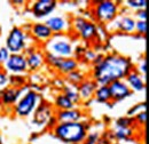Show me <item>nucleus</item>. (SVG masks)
Instances as JSON below:
<instances>
[{
    "mask_svg": "<svg viewBox=\"0 0 149 144\" xmlns=\"http://www.w3.org/2000/svg\"><path fill=\"white\" fill-rule=\"evenodd\" d=\"M134 69L130 57L118 53H111L103 56L102 61L92 69V79L97 85L109 86L117 80H124Z\"/></svg>",
    "mask_w": 149,
    "mask_h": 144,
    "instance_id": "1",
    "label": "nucleus"
},
{
    "mask_svg": "<svg viewBox=\"0 0 149 144\" xmlns=\"http://www.w3.org/2000/svg\"><path fill=\"white\" fill-rule=\"evenodd\" d=\"M88 127L84 121L57 124L53 128V133L56 137L67 144H83Z\"/></svg>",
    "mask_w": 149,
    "mask_h": 144,
    "instance_id": "2",
    "label": "nucleus"
},
{
    "mask_svg": "<svg viewBox=\"0 0 149 144\" xmlns=\"http://www.w3.org/2000/svg\"><path fill=\"white\" fill-rule=\"evenodd\" d=\"M40 102H41V97L38 94V91L29 89L19 97L16 104L13 107V111L16 116L21 118H26L35 112Z\"/></svg>",
    "mask_w": 149,
    "mask_h": 144,
    "instance_id": "3",
    "label": "nucleus"
},
{
    "mask_svg": "<svg viewBox=\"0 0 149 144\" xmlns=\"http://www.w3.org/2000/svg\"><path fill=\"white\" fill-rule=\"evenodd\" d=\"M46 52L67 58L74 55V48L71 39L65 35H53L46 42Z\"/></svg>",
    "mask_w": 149,
    "mask_h": 144,
    "instance_id": "4",
    "label": "nucleus"
},
{
    "mask_svg": "<svg viewBox=\"0 0 149 144\" xmlns=\"http://www.w3.org/2000/svg\"><path fill=\"white\" fill-rule=\"evenodd\" d=\"M93 15L101 24L112 23L119 15V3L111 0L97 1L93 7Z\"/></svg>",
    "mask_w": 149,
    "mask_h": 144,
    "instance_id": "5",
    "label": "nucleus"
},
{
    "mask_svg": "<svg viewBox=\"0 0 149 144\" xmlns=\"http://www.w3.org/2000/svg\"><path fill=\"white\" fill-rule=\"evenodd\" d=\"M71 28L74 33L85 41H94L99 37V30L96 24L81 16H76L71 22Z\"/></svg>",
    "mask_w": 149,
    "mask_h": 144,
    "instance_id": "6",
    "label": "nucleus"
},
{
    "mask_svg": "<svg viewBox=\"0 0 149 144\" xmlns=\"http://www.w3.org/2000/svg\"><path fill=\"white\" fill-rule=\"evenodd\" d=\"M10 54H22L26 51V36L22 28L13 26L6 38L5 46Z\"/></svg>",
    "mask_w": 149,
    "mask_h": 144,
    "instance_id": "7",
    "label": "nucleus"
},
{
    "mask_svg": "<svg viewBox=\"0 0 149 144\" xmlns=\"http://www.w3.org/2000/svg\"><path fill=\"white\" fill-rule=\"evenodd\" d=\"M2 69L8 74H25L28 72V64L25 54H10L7 62L2 65Z\"/></svg>",
    "mask_w": 149,
    "mask_h": 144,
    "instance_id": "8",
    "label": "nucleus"
},
{
    "mask_svg": "<svg viewBox=\"0 0 149 144\" xmlns=\"http://www.w3.org/2000/svg\"><path fill=\"white\" fill-rule=\"evenodd\" d=\"M57 7L55 0H37L31 3V14L37 19L48 18Z\"/></svg>",
    "mask_w": 149,
    "mask_h": 144,
    "instance_id": "9",
    "label": "nucleus"
},
{
    "mask_svg": "<svg viewBox=\"0 0 149 144\" xmlns=\"http://www.w3.org/2000/svg\"><path fill=\"white\" fill-rule=\"evenodd\" d=\"M53 32V35H64L71 29L69 19L64 15H51L44 22Z\"/></svg>",
    "mask_w": 149,
    "mask_h": 144,
    "instance_id": "10",
    "label": "nucleus"
},
{
    "mask_svg": "<svg viewBox=\"0 0 149 144\" xmlns=\"http://www.w3.org/2000/svg\"><path fill=\"white\" fill-rule=\"evenodd\" d=\"M29 90V87L15 88L12 86H7L6 88L0 90V103L5 107H14L19 97Z\"/></svg>",
    "mask_w": 149,
    "mask_h": 144,
    "instance_id": "11",
    "label": "nucleus"
},
{
    "mask_svg": "<svg viewBox=\"0 0 149 144\" xmlns=\"http://www.w3.org/2000/svg\"><path fill=\"white\" fill-rule=\"evenodd\" d=\"M110 95H111V102L115 104L117 102H120L132 95V91L126 85L125 80H117L109 85Z\"/></svg>",
    "mask_w": 149,
    "mask_h": 144,
    "instance_id": "12",
    "label": "nucleus"
},
{
    "mask_svg": "<svg viewBox=\"0 0 149 144\" xmlns=\"http://www.w3.org/2000/svg\"><path fill=\"white\" fill-rule=\"evenodd\" d=\"M54 116H55L58 124L77 123V121H83V119H84V112L77 108L70 109V110L55 111Z\"/></svg>",
    "mask_w": 149,
    "mask_h": 144,
    "instance_id": "13",
    "label": "nucleus"
},
{
    "mask_svg": "<svg viewBox=\"0 0 149 144\" xmlns=\"http://www.w3.org/2000/svg\"><path fill=\"white\" fill-rule=\"evenodd\" d=\"M54 116L53 114V109L52 107L46 103V102H40L39 105L37 107V109L33 112V119L32 123H35L37 126H42L46 125V123L48 121V119Z\"/></svg>",
    "mask_w": 149,
    "mask_h": 144,
    "instance_id": "14",
    "label": "nucleus"
},
{
    "mask_svg": "<svg viewBox=\"0 0 149 144\" xmlns=\"http://www.w3.org/2000/svg\"><path fill=\"white\" fill-rule=\"evenodd\" d=\"M146 77H142L136 70H132V71L126 75V78L124 79L126 85L129 86V88L131 89V91H135V93H139V91H143L146 88Z\"/></svg>",
    "mask_w": 149,
    "mask_h": 144,
    "instance_id": "15",
    "label": "nucleus"
},
{
    "mask_svg": "<svg viewBox=\"0 0 149 144\" xmlns=\"http://www.w3.org/2000/svg\"><path fill=\"white\" fill-rule=\"evenodd\" d=\"M113 30L123 33L132 35L135 31V18L130 15H123L113 21Z\"/></svg>",
    "mask_w": 149,
    "mask_h": 144,
    "instance_id": "16",
    "label": "nucleus"
},
{
    "mask_svg": "<svg viewBox=\"0 0 149 144\" xmlns=\"http://www.w3.org/2000/svg\"><path fill=\"white\" fill-rule=\"evenodd\" d=\"M30 33L39 42H47L53 37V32L44 22H37L32 24Z\"/></svg>",
    "mask_w": 149,
    "mask_h": 144,
    "instance_id": "17",
    "label": "nucleus"
},
{
    "mask_svg": "<svg viewBox=\"0 0 149 144\" xmlns=\"http://www.w3.org/2000/svg\"><path fill=\"white\" fill-rule=\"evenodd\" d=\"M97 86L99 85L94 81L92 78L91 79H85L83 82H80L77 86V90H78V94L80 96L81 102H87V101L92 100Z\"/></svg>",
    "mask_w": 149,
    "mask_h": 144,
    "instance_id": "18",
    "label": "nucleus"
},
{
    "mask_svg": "<svg viewBox=\"0 0 149 144\" xmlns=\"http://www.w3.org/2000/svg\"><path fill=\"white\" fill-rule=\"evenodd\" d=\"M28 54L25 55L26 57V64H28V71H36L40 69L44 64V54L40 53L39 51H33V52H26Z\"/></svg>",
    "mask_w": 149,
    "mask_h": 144,
    "instance_id": "19",
    "label": "nucleus"
},
{
    "mask_svg": "<svg viewBox=\"0 0 149 144\" xmlns=\"http://www.w3.org/2000/svg\"><path fill=\"white\" fill-rule=\"evenodd\" d=\"M78 65H79V63H78L77 58H74V57L62 58V61H61L60 65L57 66L56 71L58 72L60 74H62V75H67L68 73L77 70L78 69Z\"/></svg>",
    "mask_w": 149,
    "mask_h": 144,
    "instance_id": "20",
    "label": "nucleus"
},
{
    "mask_svg": "<svg viewBox=\"0 0 149 144\" xmlns=\"http://www.w3.org/2000/svg\"><path fill=\"white\" fill-rule=\"evenodd\" d=\"M93 97L97 103H104V104L111 103V95H110L109 86H107V85H99L97 88L95 89Z\"/></svg>",
    "mask_w": 149,
    "mask_h": 144,
    "instance_id": "21",
    "label": "nucleus"
},
{
    "mask_svg": "<svg viewBox=\"0 0 149 144\" xmlns=\"http://www.w3.org/2000/svg\"><path fill=\"white\" fill-rule=\"evenodd\" d=\"M54 107H55L56 111H61V110H70V109H74L76 105L74 103L62 93H58L55 96L54 100Z\"/></svg>",
    "mask_w": 149,
    "mask_h": 144,
    "instance_id": "22",
    "label": "nucleus"
},
{
    "mask_svg": "<svg viewBox=\"0 0 149 144\" xmlns=\"http://www.w3.org/2000/svg\"><path fill=\"white\" fill-rule=\"evenodd\" d=\"M62 94L63 95H65L72 103H74V105H77V104H79V103H81V100H80V96H79V94H78V90H77V87L76 86H71V85H68V84H65L64 85V87L62 88Z\"/></svg>",
    "mask_w": 149,
    "mask_h": 144,
    "instance_id": "23",
    "label": "nucleus"
},
{
    "mask_svg": "<svg viewBox=\"0 0 149 144\" xmlns=\"http://www.w3.org/2000/svg\"><path fill=\"white\" fill-rule=\"evenodd\" d=\"M85 80V74L84 72L80 71V70H74V71L70 72L65 75V82L68 85H71V86H78L80 82H83Z\"/></svg>",
    "mask_w": 149,
    "mask_h": 144,
    "instance_id": "24",
    "label": "nucleus"
},
{
    "mask_svg": "<svg viewBox=\"0 0 149 144\" xmlns=\"http://www.w3.org/2000/svg\"><path fill=\"white\" fill-rule=\"evenodd\" d=\"M28 78L23 74H9V84L8 86L15 87V88H22L26 84Z\"/></svg>",
    "mask_w": 149,
    "mask_h": 144,
    "instance_id": "25",
    "label": "nucleus"
},
{
    "mask_svg": "<svg viewBox=\"0 0 149 144\" xmlns=\"http://www.w3.org/2000/svg\"><path fill=\"white\" fill-rule=\"evenodd\" d=\"M63 57H60V56H56V55L52 54V53H48V52H45L44 54V61L47 65H49L51 68L53 69H57V66L60 65L61 61H62Z\"/></svg>",
    "mask_w": 149,
    "mask_h": 144,
    "instance_id": "26",
    "label": "nucleus"
},
{
    "mask_svg": "<svg viewBox=\"0 0 149 144\" xmlns=\"http://www.w3.org/2000/svg\"><path fill=\"white\" fill-rule=\"evenodd\" d=\"M133 135V129L132 128H116L113 136L118 141H124L129 140L131 136Z\"/></svg>",
    "mask_w": 149,
    "mask_h": 144,
    "instance_id": "27",
    "label": "nucleus"
},
{
    "mask_svg": "<svg viewBox=\"0 0 149 144\" xmlns=\"http://www.w3.org/2000/svg\"><path fill=\"white\" fill-rule=\"evenodd\" d=\"M133 124H134V119L125 116V117L118 118L115 123V126H116V128H131Z\"/></svg>",
    "mask_w": 149,
    "mask_h": 144,
    "instance_id": "28",
    "label": "nucleus"
},
{
    "mask_svg": "<svg viewBox=\"0 0 149 144\" xmlns=\"http://www.w3.org/2000/svg\"><path fill=\"white\" fill-rule=\"evenodd\" d=\"M126 7L130 9H134L135 12L139 9H146L147 7V1L146 0H129L125 2Z\"/></svg>",
    "mask_w": 149,
    "mask_h": 144,
    "instance_id": "29",
    "label": "nucleus"
},
{
    "mask_svg": "<svg viewBox=\"0 0 149 144\" xmlns=\"http://www.w3.org/2000/svg\"><path fill=\"white\" fill-rule=\"evenodd\" d=\"M83 144H101V140H100V134L97 132H92V133H87L85 140Z\"/></svg>",
    "mask_w": 149,
    "mask_h": 144,
    "instance_id": "30",
    "label": "nucleus"
},
{
    "mask_svg": "<svg viewBox=\"0 0 149 144\" xmlns=\"http://www.w3.org/2000/svg\"><path fill=\"white\" fill-rule=\"evenodd\" d=\"M142 111H146V102H141V103H139V104H136V105L131 107V108L129 109V111H127V117L133 118L134 116H136L138 113H140V112H142Z\"/></svg>",
    "mask_w": 149,
    "mask_h": 144,
    "instance_id": "31",
    "label": "nucleus"
},
{
    "mask_svg": "<svg viewBox=\"0 0 149 144\" xmlns=\"http://www.w3.org/2000/svg\"><path fill=\"white\" fill-rule=\"evenodd\" d=\"M135 32L140 36H145L147 33V22L135 21Z\"/></svg>",
    "mask_w": 149,
    "mask_h": 144,
    "instance_id": "32",
    "label": "nucleus"
},
{
    "mask_svg": "<svg viewBox=\"0 0 149 144\" xmlns=\"http://www.w3.org/2000/svg\"><path fill=\"white\" fill-rule=\"evenodd\" d=\"M9 84V74L3 69H0V90L6 88Z\"/></svg>",
    "mask_w": 149,
    "mask_h": 144,
    "instance_id": "33",
    "label": "nucleus"
},
{
    "mask_svg": "<svg viewBox=\"0 0 149 144\" xmlns=\"http://www.w3.org/2000/svg\"><path fill=\"white\" fill-rule=\"evenodd\" d=\"M133 119H134V123L139 124L140 126H145L146 125V121H147V112L146 111H142V112L138 113L136 116H134Z\"/></svg>",
    "mask_w": 149,
    "mask_h": 144,
    "instance_id": "34",
    "label": "nucleus"
},
{
    "mask_svg": "<svg viewBox=\"0 0 149 144\" xmlns=\"http://www.w3.org/2000/svg\"><path fill=\"white\" fill-rule=\"evenodd\" d=\"M9 56H10V53L8 52V49L5 46L3 47H0V66L3 65L7 62V60L9 58Z\"/></svg>",
    "mask_w": 149,
    "mask_h": 144,
    "instance_id": "35",
    "label": "nucleus"
},
{
    "mask_svg": "<svg viewBox=\"0 0 149 144\" xmlns=\"http://www.w3.org/2000/svg\"><path fill=\"white\" fill-rule=\"evenodd\" d=\"M136 71L139 72L142 77H146V72H147V60H146V58L140 60L139 65H138V68H136Z\"/></svg>",
    "mask_w": 149,
    "mask_h": 144,
    "instance_id": "36",
    "label": "nucleus"
},
{
    "mask_svg": "<svg viewBox=\"0 0 149 144\" xmlns=\"http://www.w3.org/2000/svg\"><path fill=\"white\" fill-rule=\"evenodd\" d=\"M135 21H145L147 22V10L146 9H139L134 14Z\"/></svg>",
    "mask_w": 149,
    "mask_h": 144,
    "instance_id": "37",
    "label": "nucleus"
},
{
    "mask_svg": "<svg viewBox=\"0 0 149 144\" xmlns=\"http://www.w3.org/2000/svg\"><path fill=\"white\" fill-rule=\"evenodd\" d=\"M83 55H84L86 62H93L94 58H95V56H96V54L94 53L93 51H85Z\"/></svg>",
    "mask_w": 149,
    "mask_h": 144,
    "instance_id": "38",
    "label": "nucleus"
},
{
    "mask_svg": "<svg viewBox=\"0 0 149 144\" xmlns=\"http://www.w3.org/2000/svg\"><path fill=\"white\" fill-rule=\"evenodd\" d=\"M46 124H47V128H52V129H53L58 123H57V120H56L55 116H52V117L48 119V121H47Z\"/></svg>",
    "mask_w": 149,
    "mask_h": 144,
    "instance_id": "39",
    "label": "nucleus"
},
{
    "mask_svg": "<svg viewBox=\"0 0 149 144\" xmlns=\"http://www.w3.org/2000/svg\"><path fill=\"white\" fill-rule=\"evenodd\" d=\"M0 69H2V68H1V66H0Z\"/></svg>",
    "mask_w": 149,
    "mask_h": 144,
    "instance_id": "40",
    "label": "nucleus"
}]
</instances>
